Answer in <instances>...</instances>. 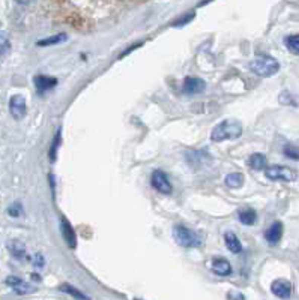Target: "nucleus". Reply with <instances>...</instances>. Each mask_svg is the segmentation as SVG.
Masks as SVG:
<instances>
[{"mask_svg":"<svg viewBox=\"0 0 299 300\" xmlns=\"http://www.w3.org/2000/svg\"><path fill=\"white\" fill-rule=\"evenodd\" d=\"M226 185L229 188H233V189H238L244 185V176L241 173H232L226 177Z\"/></svg>","mask_w":299,"mask_h":300,"instance_id":"a211bd4d","label":"nucleus"},{"mask_svg":"<svg viewBox=\"0 0 299 300\" xmlns=\"http://www.w3.org/2000/svg\"><path fill=\"white\" fill-rule=\"evenodd\" d=\"M33 83H35V87L39 93H44L50 89H53L56 84H57V80L53 78V77H45V75H36L33 78Z\"/></svg>","mask_w":299,"mask_h":300,"instance_id":"9b49d317","label":"nucleus"},{"mask_svg":"<svg viewBox=\"0 0 299 300\" xmlns=\"http://www.w3.org/2000/svg\"><path fill=\"white\" fill-rule=\"evenodd\" d=\"M173 239L176 240L179 246H184V248H197L203 243L199 234L185 225H176L173 228Z\"/></svg>","mask_w":299,"mask_h":300,"instance_id":"7ed1b4c3","label":"nucleus"},{"mask_svg":"<svg viewBox=\"0 0 299 300\" xmlns=\"http://www.w3.org/2000/svg\"><path fill=\"white\" fill-rule=\"evenodd\" d=\"M32 279H33V281H41V276H39V275H35V273H33V275H32Z\"/></svg>","mask_w":299,"mask_h":300,"instance_id":"c756f323","label":"nucleus"},{"mask_svg":"<svg viewBox=\"0 0 299 300\" xmlns=\"http://www.w3.org/2000/svg\"><path fill=\"white\" fill-rule=\"evenodd\" d=\"M33 266L44 267V257L41 254H35V257H33Z\"/></svg>","mask_w":299,"mask_h":300,"instance_id":"bb28decb","label":"nucleus"},{"mask_svg":"<svg viewBox=\"0 0 299 300\" xmlns=\"http://www.w3.org/2000/svg\"><path fill=\"white\" fill-rule=\"evenodd\" d=\"M9 50V36L6 32L0 30V56L5 54Z\"/></svg>","mask_w":299,"mask_h":300,"instance_id":"393cba45","label":"nucleus"},{"mask_svg":"<svg viewBox=\"0 0 299 300\" xmlns=\"http://www.w3.org/2000/svg\"><path fill=\"white\" fill-rule=\"evenodd\" d=\"M281 237H283V224L277 221L268 228V231L265 233V239L271 246H275V245H278Z\"/></svg>","mask_w":299,"mask_h":300,"instance_id":"6e6552de","label":"nucleus"},{"mask_svg":"<svg viewBox=\"0 0 299 300\" xmlns=\"http://www.w3.org/2000/svg\"><path fill=\"white\" fill-rule=\"evenodd\" d=\"M204 89H206V83L203 80L194 78V77L185 78V83H184V92L185 93H188V95H197V93H201Z\"/></svg>","mask_w":299,"mask_h":300,"instance_id":"9d476101","label":"nucleus"},{"mask_svg":"<svg viewBox=\"0 0 299 300\" xmlns=\"http://www.w3.org/2000/svg\"><path fill=\"white\" fill-rule=\"evenodd\" d=\"M248 165H250V168H253L256 171H260V170H263L266 167V156L262 155V153H254V155L250 156Z\"/></svg>","mask_w":299,"mask_h":300,"instance_id":"f3484780","label":"nucleus"},{"mask_svg":"<svg viewBox=\"0 0 299 300\" xmlns=\"http://www.w3.org/2000/svg\"><path fill=\"white\" fill-rule=\"evenodd\" d=\"M269 180H283V182H295L298 179V173L286 165H271L265 171Z\"/></svg>","mask_w":299,"mask_h":300,"instance_id":"20e7f679","label":"nucleus"},{"mask_svg":"<svg viewBox=\"0 0 299 300\" xmlns=\"http://www.w3.org/2000/svg\"><path fill=\"white\" fill-rule=\"evenodd\" d=\"M6 285H9L15 293L18 294H27V293H32L33 291V287L29 285L27 282H24L23 279L17 278V276H9L6 278Z\"/></svg>","mask_w":299,"mask_h":300,"instance_id":"1a4fd4ad","label":"nucleus"},{"mask_svg":"<svg viewBox=\"0 0 299 300\" xmlns=\"http://www.w3.org/2000/svg\"><path fill=\"white\" fill-rule=\"evenodd\" d=\"M242 135V125L238 120H222L212 129L210 138L215 143L224 140H235Z\"/></svg>","mask_w":299,"mask_h":300,"instance_id":"f257e3e1","label":"nucleus"},{"mask_svg":"<svg viewBox=\"0 0 299 300\" xmlns=\"http://www.w3.org/2000/svg\"><path fill=\"white\" fill-rule=\"evenodd\" d=\"M239 221L244 225H254L257 221V213L251 207H245L239 212Z\"/></svg>","mask_w":299,"mask_h":300,"instance_id":"2eb2a0df","label":"nucleus"},{"mask_svg":"<svg viewBox=\"0 0 299 300\" xmlns=\"http://www.w3.org/2000/svg\"><path fill=\"white\" fill-rule=\"evenodd\" d=\"M8 215L12 216V218H20L23 215V206L20 203H12L8 207Z\"/></svg>","mask_w":299,"mask_h":300,"instance_id":"b1692460","label":"nucleus"},{"mask_svg":"<svg viewBox=\"0 0 299 300\" xmlns=\"http://www.w3.org/2000/svg\"><path fill=\"white\" fill-rule=\"evenodd\" d=\"M8 248H9L11 254H12L15 258H18V260H24V258H27L26 246H24L21 242H18V240H11V242L8 243Z\"/></svg>","mask_w":299,"mask_h":300,"instance_id":"dca6fc26","label":"nucleus"},{"mask_svg":"<svg viewBox=\"0 0 299 300\" xmlns=\"http://www.w3.org/2000/svg\"><path fill=\"white\" fill-rule=\"evenodd\" d=\"M212 272L218 276H229L232 275L233 269H232V264L226 258H216L212 263Z\"/></svg>","mask_w":299,"mask_h":300,"instance_id":"ddd939ff","label":"nucleus"},{"mask_svg":"<svg viewBox=\"0 0 299 300\" xmlns=\"http://www.w3.org/2000/svg\"><path fill=\"white\" fill-rule=\"evenodd\" d=\"M283 153H284V156H286V158H289V159L299 161V147H296V146H292V144L284 146Z\"/></svg>","mask_w":299,"mask_h":300,"instance_id":"412c9836","label":"nucleus"},{"mask_svg":"<svg viewBox=\"0 0 299 300\" xmlns=\"http://www.w3.org/2000/svg\"><path fill=\"white\" fill-rule=\"evenodd\" d=\"M151 182H152V186L160 192V194H164V195H170L173 192V188H172V183L167 177V174L161 170H157L152 173V177H151Z\"/></svg>","mask_w":299,"mask_h":300,"instance_id":"39448f33","label":"nucleus"},{"mask_svg":"<svg viewBox=\"0 0 299 300\" xmlns=\"http://www.w3.org/2000/svg\"><path fill=\"white\" fill-rule=\"evenodd\" d=\"M60 290L65 291V293H69L71 296H74V297H77V299H89L86 294L80 293L76 287H71V285H68V284H63V285L60 287Z\"/></svg>","mask_w":299,"mask_h":300,"instance_id":"4be33fe9","label":"nucleus"},{"mask_svg":"<svg viewBox=\"0 0 299 300\" xmlns=\"http://www.w3.org/2000/svg\"><path fill=\"white\" fill-rule=\"evenodd\" d=\"M59 144H60V131H57L53 143H51V147H50V159L54 161L56 159V155H57V149H59Z\"/></svg>","mask_w":299,"mask_h":300,"instance_id":"5701e85b","label":"nucleus"},{"mask_svg":"<svg viewBox=\"0 0 299 300\" xmlns=\"http://www.w3.org/2000/svg\"><path fill=\"white\" fill-rule=\"evenodd\" d=\"M224 242H226L227 249L232 254H241L242 252V245H241V242H239V239L236 237L235 233H226L224 234Z\"/></svg>","mask_w":299,"mask_h":300,"instance_id":"4468645a","label":"nucleus"},{"mask_svg":"<svg viewBox=\"0 0 299 300\" xmlns=\"http://www.w3.org/2000/svg\"><path fill=\"white\" fill-rule=\"evenodd\" d=\"M250 68L259 77H272L280 71V63L271 56H257L251 60Z\"/></svg>","mask_w":299,"mask_h":300,"instance_id":"f03ea898","label":"nucleus"},{"mask_svg":"<svg viewBox=\"0 0 299 300\" xmlns=\"http://www.w3.org/2000/svg\"><path fill=\"white\" fill-rule=\"evenodd\" d=\"M212 0H201L199 3V6H204V5H207V3H210Z\"/></svg>","mask_w":299,"mask_h":300,"instance_id":"c85d7f7f","label":"nucleus"},{"mask_svg":"<svg viewBox=\"0 0 299 300\" xmlns=\"http://www.w3.org/2000/svg\"><path fill=\"white\" fill-rule=\"evenodd\" d=\"M66 39V35L65 33H59V35H54V36H50V38H45V39H41L36 42V45L39 47H48V45H56V44H60Z\"/></svg>","mask_w":299,"mask_h":300,"instance_id":"6ab92c4d","label":"nucleus"},{"mask_svg":"<svg viewBox=\"0 0 299 300\" xmlns=\"http://www.w3.org/2000/svg\"><path fill=\"white\" fill-rule=\"evenodd\" d=\"M284 45L293 54H299V35H290L284 39Z\"/></svg>","mask_w":299,"mask_h":300,"instance_id":"aec40b11","label":"nucleus"},{"mask_svg":"<svg viewBox=\"0 0 299 300\" xmlns=\"http://www.w3.org/2000/svg\"><path fill=\"white\" fill-rule=\"evenodd\" d=\"M9 111L11 116L17 120H21L26 116L27 111V105H26V99L21 95H14L9 99Z\"/></svg>","mask_w":299,"mask_h":300,"instance_id":"423d86ee","label":"nucleus"},{"mask_svg":"<svg viewBox=\"0 0 299 300\" xmlns=\"http://www.w3.org/2000/svg\"><path fill=\"white\" fill-rule=\"evenodd\" d=\"M271 290L277 297L287 299L292 294V284L287 279H275L271 284Z\"/></svg>","mask_w":299,"mask_h":300,"instance_id":"0eeeda50","label":"nucleus"},{"mask_svg":"<svg viewBox=\"0 0 299 300\" xmlns=\"http://www.w3.org/2000/svg\"><path fill=\"white\" fill-rule=\"evenodd\" d=\"M15 2H17L18 5H30L33 0H15Z\"/></svg>","mask_w":299,"mask_h":300,"instance_id":"cd10ccee","label":"nucleus"},{"mask_svg":"<svg viewBox=\"0 0 299 300\" xmlns=\"http://www.w3.org/2000/svg\"><path fill=\"white\" fill-rule=\"evenodd\" d=\"M60 228H62V236H63L65 242L68 243V246H69V248H76V245H77V239H76L74 228L71 227V224H69L65 218H62V219H60Z\"/></svg>","mask_w":299,"mask_h":300,"instance_id":"f8f14e48","label":"nucleus"},{"mask_svg":"<svg viewBox=\"0 0 299 300\" xmlns=\"http://www.w3.org/2000/svg\"><path fill=\"white\" fill-rule=\"evenodd\" d=\"M194 17H196V12H188L187 15H184V17H181L179 20H176L173 26H176V27L185 26V24H187V23H190V21H191V20H193Z\"/></svg>","mask_w":299,"mask_h":300,"instance_id":"a878e982","label":"nucleus"}]
</instances>
